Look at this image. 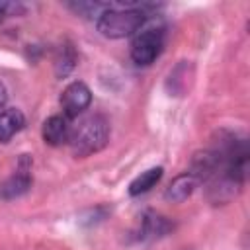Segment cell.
Returning <instances> with one entry per match:
<instances>
[{
  "label": "cell",
  "instance_id": "9c48e42d",
  "mask_svg": "<svg viewBox=\"0 0 250 250\" xmlns=\"http://www.w3.org/2000/svg\"><path fill=\"white\" fill-rule=\"evenodd\" d=\"M25 125V117L16 107L0 109V143H8L16 133H20Z\"/></svg>",
  "mask_w": 250,
  "mask_h": 250
},
{
  "label": "cell",
  "instance_id": "7a4b0ae2",
  "mask_svg": "<svg viewBox=\"0 0 250 250\" xmlns=\"http://www.w3.org/2000/svg\"><path fill=\"white\" fill-rule=\"evenodd\" d=\"M145 12L139 6H109L104 10L98 20L96 27L98 31L107 39H123L139 31V27L145 23Z\"/></svg>",
  "mask_w": 250,
  "mask_h": 250
},
{
  "label": "cell",
  "instance_id": "ba28073f",
  "mask_svg": "<svg viewBox=\"0 0 250 250\" xmlns=\"http://www.w3.org/2000/svg\"><path fill=\"white\" fill-rule=\"evenodd\" d=\"M197 188V180L191 176V174H180L178 178H174L172 182H170V186L166 188V191H164V199H168V201H172V203H182V201H186L191 193H193V189Z\"/></svg>",
  "mask_w": 250,
  "mask_h": 250
},
{
  "label": "cell",
  "instance_id": "8fae6325",
  "mask_svg": "<svg viewBox=\"0 0 250 250\" xmlns=\"http://www.w3.org/2000/svg\"><path fill=\"white\" fill-rule=\"evenodd\" d=\"M76 66V51L70 43H62L55 57V72L59 78H64L70 74V70Z\"/></svg>",
  "mask_w": 250,
  "mask_h": 250
},
{
  "label": "cell",
  "instance_id": "5b68a950",
  "mask_svg": "<svg viewBox=\"0 0 250 250\" xmlns=\"http://www.w3.org/2000/svg\"><path fill=\"white\" fill-rule=\"evenodd\" d=\"M31 160L27 154H21L20 166L16 174H12L2 186H0V197L2 199H16L29 191L31 188Z\"/></svg>",
  "mask_w": 250,
  "mask_h": 250
},
{
  "label": "cell",
  "instance_id": "8992f818",
  "mask_svg": "<svg viewBox=\"0 0 250 250\" xmlns=\"http://www.w3.org/2000/svg\"><path fill=\"white\" fill-rule=\"evenodd\" d=\"M70 121L64 115H51L41 127V137L49 146H62L70 139Z\"/></svg>",
  "mask_w": 250,
  "mask_h": 250
},
{
  "label": "cell",
  "instance_id": "4fadbf2b",
  "mask_svg": "<svg viewBox=\"0 0 250 250\" xmlns=\"http://www.w3.org/2000/svg\"><path fill=\"white\" fill-rule=\"evenodd\" d=\"M4 104H6V88L0 82V109H4Z\"/></svg>",
  "mask_w": 250,
  "mask_h": 250
},
{
  "label": "cell",
  "instance_id": "277c9868",
  "mask_svg": "<svg viewBox=\"0 0 250 250\" xmlns=\"http://www.w3.org/2000/svg\"><path fill=\"white\" fill-rule=\"evenodd\" d=\"M92 102V92L84 82H70L62 94H61V105H62V113L68 119L78 117Z\"/></svg>",
  "mask_w": 250,
  "mask_h": 250
},
{
  "label": "cell",
  "instance_id": "3957f363",
  "mask_svg": "<svg viewBox=\"0 0 250 250\" xmlns=\"http://www.w3.org/2000/svg\"><path fill=\"white\" fill-rule=\"evenodd\" d=\"M162 47H164L162 29H156V27L145 29V31L137 33L131 43V59L139 66H148L160 57Z\"/></svg>",
  "mask_w": 250,
  "mask_h": 250
},
{
  "label": "cell",
  "instance_id": "7c38bea8",
  "mask_svg": "<svg viewBox=\"0 0 250 250\" xmlns=\"http://www.w3.org/2000/svg\"><path fill=\"white\" fill-rule=\"evenodd\" d=\"M14 10H16V6H14V4L0 2V21H2L6 16H10V12H14Z\"/></svg>",
  "mask_w": 250,
  "mask_h": 250
},
{
  "label": "cell",
  "instance_id": "30bf717a",
  "mask_svg": "<svg viewBox=\"0 0 250 250\" xmlns=\"http://www.w3.org/2000/svg\"><path fill=\"white\" fill-rule=\"evenodd\" d=\"M162 168L160 166H154V168H148L145 172H141V176H137L131 184H129V195H141V193H146L150 188H154L160 178H162Z\"/></svg>",
  "mask_w": 250,
  "mask_h": 250
},
{
  "label": "cell",
  "instance_id": "52a82bcc",
  "mask_svg": "<svg viewBox=\"0 0 250 250\" xmlns=\"http://www.w3.org/2000/svg\"><path fill=\"white\" fill-rule=\"evenodd\" d=\"M170 229H172V223L166 217H162V215H158L154 211H146L143 215V219H141V230H139V234L145 240H152V238L164 236Z\"/></svg>",
  "mask_w": 250,
  "mask_h": 250
},
{
  "label": "cell",
  "instance_id": "6da1fadb",
  "mask_svg": "<svg viewBox=\"0 0 250 250\" xmlns=\"http://www.w3.org/2000/svg\"><path fill=\"white\" fill-rule=\"evenodd\" d=\"M109 141V123L104 115H88L70 129V150L76 158H86L102 150Z\"/></svg>",
  "mask_w": 250,
  "mask_h": 250
}]
</instances>
